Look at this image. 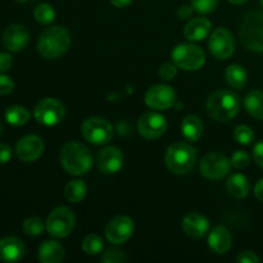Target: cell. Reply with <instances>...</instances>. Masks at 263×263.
Masks as SVG:
<instances>
[{"label": "cell", "mask_w": 263, "mask_h": 263, "mask_svg": "<svg viewBox=\"0 0 263 263\" xmlns=\"http://www.w3.org/2000/svg\"><path fill=\"white\" fill-rule=\"evenodd\" d=\"M254 195H256L257 199L263 202V179L259 180L254 186Z\"/></svg>", "instance_id": "cell-43"}, {"label": "cell", "mask_w": 263, "mask_h": 263, "mask_svg": "<svg viewBox=\"0 0 263 263\" xmlns=\"http://www.w3.org/2000/svg\"><path fill=\"white\" fill-rule=\"evenodd\" d=\"M18 2H21V3H23V2H26V0H18Z\"/></svg>", "instance_id": "cell-47"}, {"label": "cell", "mask_w": 263, "mask_h": 263, "mask_svg": "<svg viewBox=\"0 0 263 263\" xmlns=\"http://www.w3.org/2000/svg\"><path fill=\"white\" fill-rule=\"evenodd\" d=\"M231 162L228 157L218 152L208 153L200 162V174L208 180H220L230 172Z\"/></svg>", "instance_id": "cell-10"}, {"label": "cell", "mask_w": 263, "mask_h": 263, "mask_svg": "<svg viewBox=\"0 0 263 263\" xmlns=\"http://www.w3.org/2000/svg\"><path fill=\"white\" fill-rule=\"evenodd\" d=\"M39 261L43 263H59L64 259V248L55 240H46L39 248Z\"/></svg>", "instance_id": "cell-22"}, {"label": "cell", "mask_w": 263, "mask_h": 263, "mask_svg": "<svg viewBox=\"0 0 263 263\" xmlns=\"http://www.w3.org/2000/svg\"><path fill=\"white\" fill-rule=\"evenodd\" d=\"M231 166H234L235 168H246L247 166L251 162V157L247 152L244 151H238L231 156Z\"/></svg>", "instance_id": "cell-35"}, {"label": "cell", "mask_w": 263, "mask_h": 263, "mask_svg": "<svg viewBox=\"0 0 263 263\" xmlns=\"http://www.w3.org/2000/svg\"><path fill=\"white\" fill-rule=\"evenodd\" d=\"M134 233V222L127 216H117L108 222L105 236L112 244H122L131 238Z\"/></svg>", "instance_id": "cell-14"}, {"label": "cell", "mask_w": 263, "mask_h": 263, "mask_svg": "<svg viewBox=\"0 0 263 263\" xmlns=\"http://www.w3.org/2000/svg\"><path fill=\"white\" fill-rule=\"evenodd\" d=\"M203 126L202 120L198 116H187L184 118L181 123V133L184 138L189 141H198L203 135Z\"/></svg>", "instance_id": "cell-23"}, {"label": "cell", "mask_w": 263, "mask_h": 263, "mask_svg": "<svg viewBox=\"0 0 263 263\" xmlns=\"http://www.w3.org/2000/svg\"><path fill=\"white\" fill-rule=\"evenodd\" d=\"M166 166L172 174L186 175L194 167L197 161V151L190 144L177 141L168 146L166 152Z\"/></svg>", "instance_id": "cell-4"}, {"label": "cell", "mask_w": 263, "mask_h": 263, "mask_svg": "<svg viewBox=\"0 0 263 263\" xmlns=\"http://www.w3.org/2000/svg\"><path fill=\"white\" fill-rule=\"evenodd\" d=\"M103 249V239L97 234H90L82 241V251L89 256H95Z\"/></svg>", "instance_id": "cell-30"}, {"label": "cell", "mask_w": 263, "mask_h": 263, "mask_svg": "<svg viewBox=\"0 0 263 263\" xmlns=\"http://www.w3.org/2000/svg\"><path fill=\"white\" fill-rule=\"evenodd\" d=\"M261 3H262V7H263V0H261Z\"/></svg>", "instance_id": "cell-48"}, {"label": "cell", "mask_w": 263, "mask_h": 263, "mask_svg": "<svg viewBox=\"0 0 263 263\" xmlns=\"http://www.w3.org/2000/svg\"><path fill=\"white\" fill-rule=\"evenodd\" d=\"M71 45V35L62 26H53L44 31L37 41V50L44 58L57 59L63 55Z\"/></svg>", "instance_id": "cell-2"}, {"label": "cell", "mask_w": 263, "mask_h": 263, "mask_svg": "<svg viewBox=\"0 0 263 263\" xmlns=\"http://www.w3.org/2000/svg\"><path fill=\"white\" fill-rule=\"evenodd\" d=\"M30 41V32L23 25H10L3 33V44L9 51H21Z\"/></svg>", "instance_id": "cell-16"}, {"label": "cell", "mask_w": 263, "mask_h": 263, "mask_svg": "<svg viewBox=\"0 0 263 263\" xmlns=\"http://www.w3.org/2000/svg\"><path fill=\"white\" fill-rule=\"evenodd\" d=\"M208 48L215 58L228 59L233 55L235 50V41L230 31L226 28H217L211 35Z\"/></svg>", "instance_id": "cell-11"}, {"label": "cell", "mask_w": 263, "mask_h": 263, "mask_svg": "<svg viewBox=\"0 0 263 263\" xmlns=\"http://www.w3.org/2000/svg\"><path fill=\"white\" fill-rule=\"evenodd\" d=\"M176 102V92L168 85H154L145 94V103L149 108L164 110L171 108Z\"/></svg>", "instance_id": "cell-13"}, {"label": "cell", "mask_w": 263, "mask_h": 263, "mask_svg": "<svg viewBox=\"0 0 263 263\" xmlns=\"http://www.w3.org/2000/svg\"><path fill=\"white\" fill-rule=\"evenodd\" d=\"M240 109V97L231 90H220L208 98L207 112L213 120L225 122L235 117Z\"/></svg>", "instance_id": "cell-3"}, {"label": "cell", "mask_w": 263, "mask_h": 263, "mask_svg": "<svg viewBox=\"0 0 263 263\" xmlns=\"http://www.w3.org/2000/svg\"><path fill=\"white\" fill-rule=\"evenodd\" d=\"M59 161L64 171L73 176L85 175L92 166V156L89 148L81 143H68L62 148Z\"/></svg>", "instance_id": "cell-1"}, {"label": "cell", "mask_w": 263, "mask_h": 263, "mask_svg": "<svg viewBox=\"0 0 263 263\" xmlns=\"http://www.w3.org/2000/svg\"><path fill=\"white\" fill-rule=\"evenodd\" d=\"M87 186L81 180H72L64 187V197L71 203H79L85 198Z\"/></svg>", "instance_id": "cell-27"}, {"label": "cell", "mask_w": 263, "mask_h": 263, "mask_svg": "<svg viewBox=\"0 0 263 263\" xmlns=\"http://www.w3.org/2000/svg\"><path fill=\"white\" fill-rule=\"evenodd\" d=\"M182 230L189 238L200 239L210 230V221L199 213L192 212L182 220Z\"/></svg>", "instance_id": "cell-19"}, {"label": "cell", "mask_w": 263, "mask_h": 263, "mask_svg": "<svg viewBox=\"0 0 263 263\" xmlns=\"http://www.w3.org/2000/svg\"><path fill=\"white\" fill-rule=\"evenodd\" d=\"M66 115V108L62 102L54 98H45L36 104L33 116L41 125L54 126L61 122Z\"/></svg>", "instance_id": "cell-9"}, {"label": "cell", "mask_w": 263, "mask_h": 263, "mask_svg": "<svg viewBox=\"0 0 263 263\" xmlns=\"http://www.w3.org/2000/svg\"><path fill=\"white\" fill-rule=\"evenodd\" d=\"M12 158V149L7 144H0V164H4Z\"/></svg>", "instance_id": "cell-41"}, {"label": "cell", "mask_w": 263, "mask_h": 263, "mask_svg": "<svg viewBox=\"0 0 263 263\" xmlns=\"http://www.w3.org/2000/svg\"><path fill=\"white\" fill-rule=\"evenodd\" d=\"M25 244L22 240L14 236H7L0 240V261L2 262H17L25 256Z\"/></svg>", "instance_id": "cell-18"}, {"label": "cell", "mask_w": 263, "mask_h": 263, "mask_svg": "<svg viewBox=\"0 0 263 263\" xmlns=\"http://www.w3.org/2000/svg\"><path fill=\"white\" fill-rule=\"evenodd\" d=\"M33 17L41 25H48V23L53 22L54 18H55V10L51 5L45 4H39L37 7L33 10Z\"/></svg>", "instance_id": "cell-29"}, {"label": "cell", "mask_w": 263, "mask_h": 263, "mask_svg": "<svg viewBox=\"0 0 263 263\" xmlns=\"http://www.w3.org/2000/svg\"><path fill=\"white\" fill-rule=\"evenodd\" d=\"M193 12H194V9H193L192 5H181L177 10V15H179L180 20H187V18L192 17Z\"/></svg>", "instance_id": "cell-42"}, {"label": "cell", "mask_w": 263, "mask_h": 263, "mask_svg": "<svg viewBox=\"0 0 263 263\" xmlns=\"http://www.w3.org/2000/svg\"><path fill=\"white\" fill-rule=\"evenodd\" d=\"M229 2H230L231 4H244V3H247L248 0H229Z\"/></svg>", "instance_id": "cell-45"}, {"label": "cell", "mask_w": 263, "mask_h": 263, "mask_svg": "<svg viewBox=\"0 0 263 263\" xmlns=\"http://www.w3.org/2000/svg\"><path fill=\"white\" fill-rule=\"evenodd\" d=\"M225 79L226 82L233 89L241 90L246 86L248 73H247L246 68L243 66H240V64H230L225 71Z\"/></svg>", "instance_id": "cell-25"}, {"label": "cell", "mask_w": 263, "mask_h": 263, "mask_svg": "<svg viewBox=\"0 0 263 263\" xmlns=\"http://www.w3.org/2000/svg\"><path fill=\"white\" fill-rule=\"evenodd\" d=\"M100 261L104 263H120L127 261V257L125 256V253L122 251H118V249H108L102 256Z\"/></svg>", "instance_id": "cell-34"}, {"label": "cell", "mask_w": 263, "mask_h": 263, "mask_svg": "<svg viewBox=\"0 0 263 263\" xmlns=\"http://www.w3.org/2000/svg\"><path fill=\"white\" fill-rule=\"evenodd\" d=\"M2 128H3V126H2V122H0V135H2Z\"/></svg>", "instance_id": "cell-46"}, {"label": "cell", "mask_w": 263, "mask_h": 263, "mask_svg": "<svg viewBox=\"0 0 263 263\" xmlns=\"http://www.w3.org/2000/svg\"><path fill=\"white\" fill-rule=\"evenodd\" d=\"M171 57L175 66L185 71H197L205 62L204 51L194 44H180L172 50Z\"/></svg>", "instance_id": "cell-6"}, {"label": "cell", "mask_w": 263, "mask_h": 263, "mask_svg": "<svg viewBox=\"0 0 263 263\" xmlns=\"http://www.w3.org/2000/svg\"><path fill=\"white\" fill-rule=\"evenodd\" d=\"M30 112L21 105H13L5 110V120L12 126L25 125L30 120Z\"/></svg>", "instance_id": "cell-28"}, {"label": "cell", "mask_w": 263, "mask_h": 263, "mask_svg": "<svg viewBox=\"0 0 263 263\" xmlns=\"http://www.w3.org/2000/svg\"><path fill=\"white\" fill-rule=\"evenodd\" d=\"M44 152V141L40 136L27 135L15 144V156L25 163L35 162Z\"/></svg>", "instance_id": "cell-15"}, {"label": "cell", "mask_w": 263, "mask_h": 263, "mask_svg": "<svg viewBox=\"0 0 263 263\" xmlns=\"http://www.w3.org/2000/svg\"><path fill=\"white\" fill-rule=\"evenodd\" d=\"M131 2H133V0H110V3H112L116 8H125L127 7V5H130Z\"/></svg>", "instance_id": "cell-44"}, {"label": "cell", "mask_w": 263, "mask_h": 263, "mask_svg": "<svg viewBox=\"0 0 263 263\" xmlns=\"http://www.w3.org/2000/svg\"><path fill=\"white\" fill-rule=\"evenodd\" d=\"M85 140L94 145H104L113 138V127L107 120L100 117H89L81 126Z\"/></svg>", "instance_id": "cell-7"}, {"label": "cell", "mask_w": 263, "mask_h": 263, "mask_svg": "<svg viewBox=\"0 0 263 263\" xmlns=\"http://www.w3.org/2000/svg\"><path fill=\"white\" fill-rule=\"evenodd\" d=\"M176 66L175 63H164L162 64L161 68H159V77L162 80H166V81H170V80L174 79L176 76Z\"/></svg>", "instance_id": "cell-36"}, {"label": "cell", "mask_w": 263, "mask_h": 263, "mask_svg": "<svg viewBox=\"0 0 263 263\" xmlns=\"http://www.w3.org/2000/svg\"><path fill=\"white\" fill-rule=\"evenodd\" d=\"M211 22L210 20L204 17L193 18L184 28V35L187 40L200 41L208 36L211 32Z\"/></svg>", "instance_id": "cell-21"}, {"label": "cell", "mask_w": 263, "mask_h": 263, "mask_svg": "<svg viewBox=\"0 0 263 263\" xmlns=\"http://www.w3.org/2000/svg\"><path fill=\"white\" fill-rule=\"evenodd\" d=\"M236 262L238 263H257L259 262V258L256 256L253 252H241L238 257H236Z\"/></svg>", "instance_id": "cell-38"}, {"label": "cell", "mask_w": 263, "mask_h": 263, "mask_svg": "<svg viewBox=\"0 0 263 263\" xmlns=\"http://www.w3.org/2000/svg\"><path fill=\"white\" fill-rule=\"evenodd\" d=\"M253 159L261 168H263V140L256 144L253 149Z\"/></svg>", "instance_id": "cell-40"}, {"label": "cell", "mask_w": 263, "mask_h": 263, "mask_svg": "<svg viewBox=\"0 0 263 263\" xmlns=\"http://www.w3.org/2000/svg\"><path fill=\"white\" fill-rule=\"evenodd\" d=\"M234 139L241 145H249V144L253 143L254 134L249 126L240 125L234 131Z\"/></svg>", "instance_id": "cell-32"}, {"label": "cell", "mask_w": 263, "mask_h": 263, "mask_svg": "<svg viewBox=\"0 0 263 263\" xmlns=\"http://www.w3.org/2000/svg\"><path fill=\"white\" fill-rule=\"evenodd\" d=\"M14 89V82L10 77L5 74H0V95H7L13 91Z\"/></svg>", "instance_id": "cell-37"}, {"label": "cell", "mask_w": 263, "mask_h": 263, "mask_svg": "<svg viewBox=\"0 0 263 263\" xmlns=\"http://www.w3.org/2000/svg\"><path fill=\"white\" fill-rule=\"evenodd\" d=\"M13 64V58L8 53H0V73L9 71Z\"/></svg>", "instance_id": "cell-39"}, {"label": "cell", "mask_w": 263, "mask_h": 263, "mask_svg": "<svg viewBox=\"0 0 263 263\" xmlns=\"http://www.w3.org/2000/svg\"><path fill=\"white\" fill-rule=\"evenodd\" d=\"M99 171L103 174H116L123 166V154L117 146H108L99 152L97 158Z\"/></svg>", "instance_id": "cell-17"}, {"label": "cell", "mask_w": 263, "mask_h": 263, "mask_svg": "<svg viewBox=\"0 0 263 263\" xmlns=\"http://www.w3.org/2000/svg\"><path fill=\"white\" fill-rule=\"evenodd\" d=\"M241 43L247 49L257 53L263 51V12L253 10L244 17L239 30Z\"/></svg>", "instance_id": "cell-5"}, {"label": "cell", "mask_w": 263, "mask_h": 263, "mask_svg": "<svg viewBox=\"0 0 263 263\" xmlns=\"http://www.w3.org/2000/svg\"><path fill=\"white\" fill-rule=\"evenodd\" d=\"M231 241H233V238H231L230 231L223 225L216 226L211 231L210 238H208V244H210L211 251L217 254L226 253L230 249Z\"/></svg>", "instance_id": "cell-20"}, {"label": "cell", "mask_w": 263, "mask_h": 263, "mask_svg": "<svg viewBox=\"0 0 263 263\" xmlns=\"http://www.w3.org/2000/svg\"><path fill=\"white\" fill-rule=\"evenodd\" d=\"M226 187H228V192L236 199H243L251 192V184L248 179L241 174L231 175L226 182Z\"/></svg>", "instance_id": "cell-24"}, {"label": "cell", "mask_w": 263, "mask_h": 263, "mask_svg": "<svg viewBox=\"0 0 263 263\" xmlns=\"http://www.w3.org/2000/svg\"><path fill=\"white\" fill-rule=\"evenodd\" d=\"M246 109L252 117L263 121V92L259 90H253L247 95L244 100Z\"/></svg>", "instance_id": "cell-26"}, {"label": "cell", "mask_w": 263, "mask_h": 263, "mask_svg": "<svg viewBox=\"0 0 263 263\" xmlns=\"http://www.w3.org/2000/svg\"><path fill=\"white\" fill-rule=\"evenodd\" d=\"M218 0H192V7L200 14L212 13L217 8Z\"/></svg>", "instance_id": "cell-33"}, {"label": "cell", "mask_w": 263, "mask_h": 263, "mask_svg": "<svg viewBox=\"0 0 263 263\" xmlns=\"http://www.w3.org/2000/svg\"><path fill=\"white\" fill-rule=\"evenodd\" d=\"M76 222L73 212L67 207H57L46 220V230L54 238H66L72 233Z\"/></svg>", "instance_id": "cell-8"}, {"label": "cell", "mask_w": 263, "mask_h": 263, "mask_svg": "<svg viewBox=\"0 0 263 263\" xmlns=\"http://www.w3.org/2000/svg\"><path fill=\"white\" fill-rule=\"evenodd\" d=\"M23 231H25L26 235L28 236H39L43 234L44 229V222L41 218L39 217H28L27 220H25L23 222Z\"/></svg>", "instance_id": "cell-31"}, {"label": "cell", "mask_w": 263, "mask_h": 263, "mask_svg": "<svg viewBox=\"0 0 263 263\" xmlns=\"http://www.w3.org/2000/svg\"><path fill=\"white\" fill-rule=\"evenodd\" d=\"M167 121L159 113L148 112L144 113L138 122V131L143 138L148 140L158 139L166 133Z\"/></svg>", "instance_id": "cell-12"}]
</instances>
